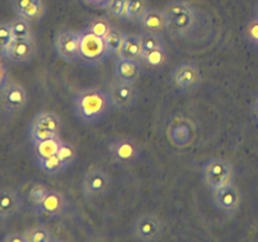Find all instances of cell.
Wrapping results in <instances>:
<instances>
[{"mask_svg": "<svg viewBox=\"0 0 258 242\" xmlns=\"http://www.w3.org/2000/svg\"><path fill=\"white\" fill-rule=\"evenodd\" d=\"M107 92L112 107L116 110H126V108L133 107L138 100V91H136L135 83L116 80L111 83Z\"/></svg>", "mask_w": 258, "mask_h": 242, "instance_id": "13", "label": "cell"}, {"mask_svg": "<svg viewBox=\"0 0 258 242\" xmlns=\"http://www.w3.org/2000/svg\"><path fill=\"white\" fill-rule=\"evenodd\" d=\"M126 4H127V0H110L106 12L110 17L116 18V19H125Z\"/></svg>", "mask_w": 258, "mask_h": 242, "instance_id": "34", "label": "cell"}, {"mask_svg": "<svg viewBox=\"0 0 258 242\" xmlns=\"http://www.w3.org/2000/svg\"><path fill=\"white\" fill-rule=\"evenodd\" d=\"M168 59V54L164 47L156 48V49L149 50V52H144L143 57H141V63L146 65L148 67H161L166 63Z\"/></svg>", "mask_w": 258, "mask_h": 242, "instance_id": "26", "label": "cell"}, {"mask_svg": "<svg viewBox=\"0 0 258 242\" xmlns=\"http://www.w3.org/2000/svg\"><path fill=\"white\" fill-rule=\"evenodd\" d=\"M9 25L14 38H34L32 30V23H29L28 20L17 17L15 19L10 20Z\"/></svg>", "mask_w": 258, "mask_h": 242, "instance_id": "28", "label": "cell"}, {"mask_svg": "<svg viewBox=\"0 0 258 242\" xmlns=\"http://www.w3.org/2000/svg\"><path fill=\"white\" fill-rule=\"evenodd\" d=\"M111 176L98 166H91L86 171L82 180L83 196L87 199H100L110 192Z\"/></svg>", "mask_w": 258, "mask_h": 242, "instance_id": "5", "label": "cell"}, {"mask_svg": "<svg viewBox=\"0 0 258 242\" xmlns=\"http://www.w3.org/2000/svg\"><path fill=\"white\" fill-rule=\"evenodd\" d=\"M163 221L153 213H145L138 217L131 229L134 238L140 242L156 241L163 236Z\"/></svg>", "mask_w": 258, "mask_h": 242, "instance_id": "7", "label": "cell"}, {"mask_svg": "<svg viewBox=\"0 0 258 242\" xmlns=\"http://www.w3.org/2000/svg\"><path fill=\"white\" fill-rule=\"evenodd\" d=\"M37 52L34 38H14L5 50L4 57L14 65H27L32 62Z\"/></svg>", "mask_w": 258, "mask_h": 242, "instance_id": "14", "label": "cell"}, {"mask_svg": "<svg viewBox=\"0 0 258 242\" xmlns=\"http://www.w3.org/2000/svg\"><path fill=\"white\" fill-rule=\"evenodd\" d=\"M28 92L17 82H8L0 90V106L9 115L19 113L28 105Z\"/></svg>", "mask_w": 258, "mask_h": 242, "instance_id": "9", "label": "cell"}, {"mask_svg": "<svg viewBox=\"0 0 258 242\" xmlns=\"http://www.w3.org/2000/svg\"><path fill=\"white\" fill-rule=\"evenodd\" d=\"M125 37L126 34L122 30H120L116 27L111 28L107 35L103 38L106 43V48H107L108 55H118L121 47L123 44V40H125Z\"/></svg>", "mask_w": 258, "mask_h": 242, "instance_id": "23", "label": "cell"}, {"mask_svg": "<svg viewBox=\"0 0 258 242\" xmlns=\"http://www.w3.org/2000/svg\"><path fill=\"white\" fill-rule=\"evenodd\" d=\"M256 19L258 20V5H257V8H256Z\"/></svg>", "mask_w": 258, "mask_h": 242, "instance_id": "41", "label": "cell"}, {"mask_svg": "<svg viewBox=\"0 0 258 242\" xmlns=\"http://www.w3.org/2000/svg\"><path fill=\"white\" fill-rule=\"evenodd\" d=\"M37 164L47 175H57V174H60L67 169L63 164L62 159L58 155V153L55 155L50 156V158L39 159V160H37Z\"/></svg>", "mask_w": 258, "mask_h": 242, "instance_id": "25", "label": "cell"}, {"mask_svg": "<svg viewBox=\"0 0 258 242\" xmlns=\"http://www.w3.org/2000/svg\"><path fill=\"white\" fill-rule=\"evenodd\" d=\"M149 8L150 7H149L148 0H127L125 20L140 22V19L144 17V14L148 12Z\"/></svg>", "mask_w": 258, "mask_h": 242, "instance_id": "24", "label": "cell"}, {"mask_svg": "<svg viewBox=\"0 0 258 242\" xmlns=\"http://www.w3.org/2000/svg\"><path fill=\"white\" fill-rule=\"evenodd\" d=\"M10 7L17 17L28 20L32 24L42 22L45 15L43 0H10Z\"/></svg>", "mask_w": 258, "mask_h": 242, "instance_id": "16", "label": "cell"}, {"mask_svg": "<svg viewBox=\"0 0 258 242\" xmlns=\"http://www.w3.org/2000/svg\"><path fill=\"white\" fill-rule=\"evenodd\" d=\"M139 23L143 27L144 32L153 33V34L163 35L168 30V20L163 9L149 8Z\"/></svg>", "mask_w": 258, "mask_h": 242, "instance_id": "18", "label": "cell"}, {"mask_svg": "<svg viewBox=\"0 0 258 242\" xmlns=\"http://www.w3.org/2000/svg\"><path fill=\"white\" fill-rule=\"evenodd\" d=\"M60 135L59 133H55V131L48 130V129L40 128V126L30 125L29 126V136L32 139L33 144L39 143V141L47 140V139L54 138V136Z\"/></svg>", "mask_w": 258, "mask_h": 242, "instance_id": "33", "label": "cell"}, {"mask_svg": "<svg viewBox=\"0 0 258 242\" xmlns=\"http://www.w3.org/2000/svg\"><path fill=\"white\" fill-rule=\"evenodd\" d=\"M110 158L120 165H133L141 158V148L128 138H115L107 145Z\"/></svg>", "mask_w": 258, "mask_h": 242, "instance_id": "6", "label": "cell"}, {"mask_svg": "<svg viewBox=\"0 0 258 242\" xmlns=\"http://www.w3.org/2000/svg\"><path fill=\"white\" fill-rule=\"evenodd\" d=\"M112 108L107 91L98 87L82 88L73 97V111L80 123L92 125L102 120Z\"/></svg>", "mask_w": 258, "mask_h": 242, "instance_id": "1", "label": "cell"}, {"mask_svg": "<svg viewBox=\"0 0 258 242\" xmlns=\"http://www.w3.org/2000/svg\"><path fill=\"white\" fill-rule=\"evenodd\" d=\"M112 27L113 25L111 24V22L107 18L96 17L93 18V19H91V22L88 23V25L85 28V30L97 35V37L105 38Z\"/></svg>", "mask_w": 258, "mask_h": 242, "instance_id": "29", "label": "cell"}, {"mask_svg": "<svg viewBox=\"0 0 258 242\" xmlns=\"http://www.w3.org/2000/svg\"><path fill=\"white\" fill-rule=\"evenodd\" d=\"M168 20L166 32L176 38L188 37L197 27V12L185 0H174L163 8Z\"/></svg>", "mask_w": 258, "mask_h": 242, "instance_id": "2", "label": "cell"}, {"mask_svg": "<svg viewBox=\"0 0 258 242\" xmlns=\"http://www.w3.org/2000/svg\"><path fill=\"white\" fill-rule=\"evenodd\" d=\"M204 184L209 191H216L221 187L233 183L234 168L233 164L222 158L208 159L202 169Z\"/></svg>", "mask_w": 258, "mask_h": 242, "instance_id": "3", "label": "cell"}, {"mask_svg": "<svg viewBox=\"0 0 258 242\" xmlns=\"http://www.w3.org/2000/svg\"><path fill=\"white\" fill-rule=\"evenodd\" d=\"M140 40H141V47H143V52H149V50L164 47L163 35L144 32L140 34Z\"/></svg>", "mask_w": 258, "mask_h": 242, "instance_id": "31", "label": "cell"}, {"mask_svg": "<svg viewBox=\"0 0 258 242\" xmlns=\"http://www.w3.org/2000/svg\"><path fill=\"white\" fill-rule=\"evenodd\" d=\"M8 78H9V73H8L7 67L0 60V90L8 83Z\"/></svg>", "mask_w": 258, "mask_h": 242, "instance_id": "37", "label": "cell"}, {"mask_svg": "<svg viewBox=\"0 0 258 242\" xmlns=\"http://www.w3.org/2000/svg\"><path fill=\"white\" fill-rule=\"evenodd\" d=\"M58 155L62 159L66 168H70V166H72L77 161L78 151L73 144L67 143V141H62L59 150H58Z\"/></svg>", "mask_w": 258, "mask_h": 242, "instance_id": "30", "label": "cell"}, {"mask_svg": "<svg viewBox=\"0 0 258 242\" xmlns=\"http://www.w3.org/2000/svg\"><path fill=\"white\" fill-rule=\"evenodd\" d=\"M115 78L123 82L136 83L141 76V62L130 58L118 57L115 63Z\"/></svg>", "mask_w": 258, "mask_h": 242, "instance_id": "19", "label": "cell"}, {"mask_svg": "<svg viewBox=\"0 0 258 242\" xmlns=\"http://www.w3.org/2000/svg\"><path fill=\"white\" fill-rule=\"evenodd\" d=\"M203 80V75L198 66L193 63H180L175 66L170 73L171 85L179 91L189 92L198 87Z\"/></svg>", "mask_w": 258, "mask_h": 242, "instance_id": "8", "label": "cell"}, {"mask_svg": "<svg viewBox=\"0 0 258 242\" xmlns=\"http://www.w3.org/2000/svg\"><path fill=\"white\" fill-rule=\"evenodd\" d=\"M62 141L63 140L60 139V135H58L54 136V138H50L47 139V140L33 144L34 145V153L37 160H39V159H47L55 155L58 153V150H59Z\"/></svg>", "mask_w": 258, "mask_h": 242, "instance_id": "22", "label": "cell"}, {"mask_svg": "<svg viewBox=\"0 0 258 242\" xmlns=\"http://www.w3.org/2000/svg\"><path fill=\"white\" fill-rule=\"evenodd\" d=\"M30 125L40 126V128L48 129V130H52L60 134L63 124L57 113L52 112V111H42V112H38L37 115L32 118Z\"/></svg>", "mask_w": 258, "mask_h": 242, "instance_id": "21", "label": "cell"}, {"mask_svg": "<svg viewBox=\"0 0 258 242\" xmlns=\"http://www.w3.org/2000/svg\"><path fill=\"white\" fill-rule=\"evenodd\" d=\"M248 34H249V38L258 44V20L257 19L254 20V23H252V24L249 25Z\"/></svg>", "mask_w": 258, "mask_h": 242, "instance_id": "39", "label": "cell"}, {"mask_svg": "<svg viewBox=\"0 0 258 242\" xmlns=\"http://www.w3.org/2000/svg\"><path fill=\"white\" fill-rule=\"evenodd\" d=\"M68 201L64 194L57 189H49L47 196L38 206L33 207L35 213L45 218H59L67 212Z\"/></svg>", "mask_w": 258, "mask_h": 242, "instance_id": "12", "label": "cell"}, {"mask_svg": "<svg viewBox=\"0 0 258 242\" xmlns=\"http://www.w3.org/2000/svg\"><path fill=\"white\" fill-rule=\"evenodd\" d=\"M212 193H213V202L217 208L226 213L233 214L241 207L242 194L234 183L221 187Z\"/></svg>", "mask_w": 258, "mask_h": 242, "instance_id": "15", "label": "cell"}, {"mask_svg": "<svg viewBox=\"0 0 258 242\" xmlns=\"http://www.w3.org/2000/svg\"><path fill=\"white\" fill-rule=\"evenodd\" d=\"M27 242H53L54 237H53L52 231L47 227L43 226H35L32 228L27 229L23 232Z\"/></svg>", "mask_w": 258, "mask_h": 242, "instance_id": "27", "label": "cell"}, {"mask_svg": "<svg viewBox=\"0 0 258 242\" xmlns=\"http://www.w3.org/2000/svg\"><path fill=\"white\" fill-rule=\"evenodd\" d=\"M81 32L72 29L59 30L55 35L54 48L58 57L64 62L73 63L80 59Z\"/></svg>", "mask_w": 258, "mask_h": 242, "instance_id": "10", "label": "cell"}, {"mask_svg": "<svg viewBox=\"0 0 258 242\" xmlns=\"http://www.w3.org/2000/svg\"><path fill=\"white\" fill-rule=\"evenodd\" d=\"M48 192H49V188H48L45 184H42V183L33 184V186L29 188V192H28V199H29L30 204H32L33 207L38 206V204L44 199V197L47 196Z\"/></svg>", "mask_w": 258, "mask_h": 242, "instance_id": "32", "label": "cell"}, {"mask_svg": "<svg viewBox=\"0 0 258 242\" xmlns=\"http://www.w3.org/2000/svg\"><path fill=\"white\" fill-rule=\"evenodd\" d=\"M3 241H4V242H27V241H25L24 234L17 233V232H12V233H8L7 236L3 237Z\"/></svg>", "mask_w": 258, "mask_h": 242, "instance_id": "36", "label": "cell"}, {"mask_svg": "<svg viewBox=\"0 0 258 242\" xmlns=\"http://www.w3.org/2000/svg\"><path fill=\"white\" fill-rule=\"evenodd\" d=\"M86 5H90V7L95 8H101V9H106L110 3V0H82Z\"/></svg>", "mask_w": 258, "mask_h": 242, "instance_id": "38", "label": "cell"}, {"mask_svg": "<svg viewBox=\"0 0 258 242\" xmlns=\"http://www.w3.org/2000/svg\"><path fill=\"white\" fill-rule=\"evenodd\" d=\"M13 40H14V35L10 29L9 23H0V54L4 55L5 50L12 44Z\"/></svg>", "mask_w": 258, "mask_h": 242, "instance_id": "35", "label": "cell"}, {"mask_svg": "<svg viewBox=\"0 0 258 242\" xmlns=\"http://www.w3.org/2000/svg\"><path fill=\"white\" fill-rule=\"evenodd\" d=\"M168 139L175 148L184 149L193 144L197 134V126L190 118L178 116L168 126Z\"/></svg>", "mask_w": 258, "mask_h": 242, "instance_id": "11", "label": "cell"}, {"mask_svg": "<svg viewBox=\"0 0 258 242\" xmlns=\"http://www.w3.org/2000/svg\"><path fill=\"white\" fill-rule=\"evenodd\" d=\"M143 47H141L140 35L138 34H126L123 44L121 47L120 53L117 57L130 58V59H136L141 62L143 57Z\"/></svg>", "mask_w": 258, "mask_h": 242, "instance_id": "20", "label": "cell"}, {"mask_svg": "<svg viewBox=\"0 0 258 242\" xmlns=\"http://www.w3.org/2000/svg\"><path fill=\"white\" fill-rule=\"evenodd\" d=\"M251 110H252V113H253L254 118H256V121L258 123V93L256 96H254L253 101H252Z\"/></svg>", "mask_w": 258, "mask_h": 242, "instance_id": "40", "label": "cell"}, {"mask_svg": "<svg viewBox=\"0 0 258 242\" xmlns=\"http://www.w3.org/2000/svg\"><path fill=\"white\" fill-rule=\"evenodd\" d=\"M24 207L22 197L13 188H0V219L8 221L14 218Z\"/></svg>", "mask_w": 258, "mask_h": 242, "instance_id": "17", "label": "cell"}, {"mask_svg": "<svg viewBox=\"0 0 258 242\" xmlns=\"http://www.w3.org/2000/svg\"><path fill=\"white\" fill-rule=\"evenodd\" d=\"M107 48L105 39L87 30H81L80 59L87 66H97L107 57Z\"/></svg>", "mask_w": 258, "mask_h": 242, "instance_id": "4", "label": "cell"}]
</instances>
